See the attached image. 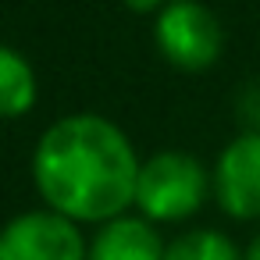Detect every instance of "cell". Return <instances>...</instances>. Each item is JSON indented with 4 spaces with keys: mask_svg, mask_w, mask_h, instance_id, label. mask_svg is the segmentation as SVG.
<instances>
[{
    "mask_svg": "<svg viewBox=\"0 0 260 260\" xmlns=\"http://www.w3.org/2000/svg\"><path fill=\"white\" fill-rule=\"evenodd\" d=\"M139 160L128 136L100 114L50 125L32 153V178L47 210L68 221H114L136 203Z\"/></svg>",
    "mask_w": 260,
    "mask_h": 260,
    "instance_id": "6da1fadb",
    "label": "cell"
},
{
    "mask_svg": "<svg viewBox=\"0 0 260 260\" xmlns=\"http://www.w3.org/2000/svg\"><path fill=\"white\" fill-rule=\"evenodd\" d=\"M210 189H214V182L207 178L203 164L192 153L164 150V153H153L150 160H143L139 182H136V207L150 224L153 221H185L203 207Z\"/></svg>",
    "mask_w": 260,
    "mask_h": 260,
    "instance_id": "7a4b0ae2",
    "label": "cell"
},
{
    "mask_svg": "<svg viewBox=\"0 0 260 260\" xmlns=\"http://www.w3.org/2000/svg\"><path fill=\"white\" fill-rule=\"evenodd\" d=\"M157 50L182 72H203L221 57V22L196 0H171L153 25Z\"/></svg>",
    "mask_w": 260,
    "mask_h": 260,
    "instance_id": "3957f363",
    "label": "cell"
},
{
    "mask_svg": "<svg viewBox=\"0 0 260 260\" xmlns=\"http://www.w3.org/2000/svg\"><path fill=\"white\" fill-rule=\"evenodd\" d=\"M89 246L75 221L54 210H29L0 228V260H86Z\"/></svg>",
    "mask_w": 260,
    "mask_h": 260,
    "instance_id": "277c9868",
    "label": "cell"
},
{
    "mask_svg": "<svg viewBox=\"0 0 260 260\" xmlns=\"http://www.w3.org/2000/svg\"><path fill=\"white\" fill-rule=\"evenodd\" d=\"M214 200L235 221H260V132L235 136L214 164Z\"/></svg>",
    "mask_w": 260,
    "mask_h": 260,
    "instance_id": "5b68a950",
    "label": "cell"
},
{
    "mask_svg": "<svg viewBox=\"0 0 260 260\" xmlns=\"http://www.w3.org/2000/svg\"><path fill=\"white\" fill-rule=\"evenodd\" d=\"M164 239L146 217H114L100 224L86 260H164Z\"/></svg>",
    "mask_w": 260,
    "mask_h": 260,
    "instance_id": "8992f818",
    "label": "cell"
},
{
    "mask_svg": "<svg viewBox=\"0 0 260 260\" xmlns=\"http://www.w3.org/2000/svg\"><path fill=\"white\" fill-rule=\"evenodd\" d=\"M36 104V75L22 54L0 43V118H18Z\"/></svg>",
    "mask_w": 260,
    "mask_h": 260,
    "instance_id": "52a82bcc",
    "label": "cell"
},
{
    "mask_svg": "<svg viewBox=\"0 0 260 260\" xmlns=\"http://www.w3.org/2000/svg\"><path fill=\"white\" fill-rule=\"evenodd\" d=\"M164 260H242V249L217 228H192L168 242Z\"/></svg>",
    "mask_w": 260,
    "mask_h": 260,
    "instance_id": "ba28073f",
    "label": "cell"
},
{
    "mask_svg": "<svg viewBox=\"0 0 260 260\" xmlns=\"http://www.w3.org/2000/svg\"><path fill=\"white\" fill-rule=\"evenodd\" d=\"M125 4H128L132 11H153V8L164 4V0H125Z\"/></svg>",
    "mask_w": 260,
    "mask_h": 260,
    "instance_id": "9c48e42d",
    "label": "cell"
},
{
    "mask_svg": "<svg viewBox=\"0 0 260 260\" xmlns=\"http://www.w3.org/2000/svg\"><path fill=\"white\" fill-rule=\"evenodd\" d=\"M242 260H260V232L253 235V242L246 246V253H242Z\"/></svg>",
    "mask_w": 260,
    "mask_h": 260,
    "instance_id": "30bf717a",
    "label": "cell"
}]
</instances>
